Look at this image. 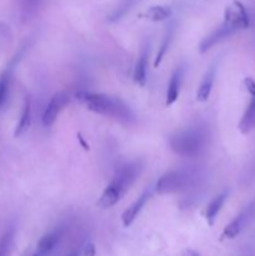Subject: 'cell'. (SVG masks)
Masks as SVG:
<instances>
[{
    "label": "cell",
    "instance_id": "1",
    "mask_svg": "<svg viewBox=\"0 0 255 256\" xmlns=\"http://www.w3.org/2000/svg\"><path fill=\"white\" fill-rule=\"evenodd\" d=\"M75 96L88 110L95 114L112 118L124 125L135 122L134 112L120 98L92 92H79Z\"/></svg>",
    "mask_w": 255,
    "mask_h": 256
},
{
    "label": "cell",
    "instance_id": "2",
    "mask_svg": "<svg viewBox=\"0 0 255 256\" xmlns=\"http://www.w3.org/2000/svg\"><path fill=\"white\" fill-rule=\"evenodd\" d=\"M140 170H142V166L136 162H129L120 168L112 182L108 184V186L100 195L99 200H98V206H100L102 209H109V208L116 205L122 200V198L126 194L130 186L134 184L135 180L138 179Z\"/></svg>",
    "mask_w": 255,
    "mask_h": 256
},
{
    "label": "cell",
    "instance_id": "3",
    "mask_svg": "<svg viewBox=\"0 0 255 256\" xmlns=\"http://www.w3.org/2000/svg\"><path fill=\"white\" fill-rule=\"evenodd\" d=\"M206 142L205 132L200 128H186L174 132L169 139V145L174 152L182 156H194L200 152Z\"/></svg>",
    "mask_w": 255,
    "mask_h": 256
},
{
    "label": "cell",
    "instance_id": "4",
    "mask_svg": "<svg viewBox=\"0 0 255 256\" xmlns=\"http://www.w3.org/2000/svg\"><path fill=\"white\" fill-rule=\"evenodd\" d=\"M222 24L229 26L235 32L249 28V14H248L246 9H245L244 4L238 2V0L230 2L224 10V22H222Z\"/></svg>",
    "mask_w": 255,
    "mask_h": 256
},
{
    "label": "cell",
    "instance_id": "5",
    "mask_svg": "<svg viewBox=\"0 0 255 256\" xmlns=\"http://www.w3.org/2000/svg\"><path fill=\"white\" fill-rule=\"evenodd\" d=\"M185 182H186V176L184 175V172L172 170L160 176L155 185V190L160 195L172 194V192H180L185 186Z\"/></svg>",
    "mask_w": 255,
    "mask_h": 256
},
{
    "label": "cell",
    "instance_id": "6",
    "mask_svg": "<svg viewBox=\"0 0 255 256\" xmlns=\"http://www.w3.org/2000/svg\"><path fill=\"white\" fill-rule=\"evenodd\" d=\"M70 102V96L65 92H58L50 99L49 104L46 105L44 114H42V124L45 126H52L56 122L58 116L60 112L65 109L68 104Z\"/></svg>",
    "mask_w": 255,
    "mask_h": 256
},
{
    "label": "cell",
    "instance_id": "7",
    "mask_svg": "<svg viewBox=\"0 0 255 256\" xmlns=\"http://www.w3.org/2000/svg\"><path fill=\"white\" fill-rule=\"evenodd\" d=\"M252 216V208L249 206L246 209L242 210L234 220L229 222V224L225 226V229L222 230V240H230V239H234L235 236L242 232V230L249 224L250 219Z\"/></svg>",
    "mask_w": 255,
    "mask_h": 256
},
{
    "label": "cell",
    "instance_id": "8",
    "mask_svg": "<svg viewBox=\"0 0 255 256\" xmlns=\"http://www.w3.org/2000/svg\"><path fill=\"white\" fill-rule=\"evenodd\" d=\"M148 60H149V42H144L142 48H140L139 56H138L136 62H135L134 72H132L134 82L140 85V86H145V84H146Z\"/></svg>",
    "mask_w": 255,
    "mask_h": 256
},
{
    "label": "cell",
    "instance_id": "9",
    "mask_svg": "<svg viewBox=\"0 0 255 256\" xmlns=\"http://www.w3.org/2000/svg\"><path fill=\"white\" fill-rule=\"evenodd\" d=\"M234 32H235L234 30L230 29L229 26H226L225 24H222L219 28H216L214 32H210L206 38H204V39H202V42H200V45H199L200 52H202V54H204V52H206L208 50H210L212 46H215L216 44L222 42V40H225L226 38H229L230 35H232Z\"/></svg>",
    "mask_w": 255,
    "mask_h": 256
},
{
    "label": "cell",
    "instance_id": "10",
    "mask_svg": "<svg viewBox=\"0 0 255 256\" xmlns=\"http://www.w3.org/2000/svg\"><path fill=\"white\" fill-rule=\"evenodd\" d=\"M150 198V192H144L122 215V225L125 228H129L132 222H135V219L138 218V215L140 214V212L142 210V208L145 206V204L148 202Z\"/></svg>",
    "mask_w": 255,
    "mask_h": 256
},
{
    "label": "cell",
    "instance_id": "11",
    "mask_svg": "<svg viewBox=\"0 0 255 256\" xmlns=\"http://www.w3.org/2000/svg\"><path fill=\"white\" fill-rule=\"evenodd\" d=\"M215 74H216V68H215V65H212V66L206 70V72L204 74L202 82H200L199 88H198V92H196L198 102H208V99L210 98V94H212V85H214Z\"/></svg>",
    "mask_w": 255,
    "mask_h": 256
},
{
    "label": "cell",
    "instance_id": "12",
    "mask_svg": "<svg viewBox=\"0 0 255 256\" xmlns=\"http://www.w3.org/2000/svg\"><path fill=\"white\" fill-rule=\"evenodd\" d=\"M182 69H175L174 72H172L169 80V84H168L166 102H165L166 106H170V105H172L178 99H179L180 86H182Z\"/></svg>",
    "mask_w": 255,
    "mask_h": 256
},
{
    "label": "cell",
    "instance_id": "13",
    "mask_svg": "<svg viewBox=\"0 0 255 256\" xmlns=\"http://www.w3.org/2000/svg\"><path fill=\"white\" fill-rule=\"evenodd\" d=\"M226 199H228V192H222V194H219L216 198H214V199L212 200V202L208 205L206 210H205V219H206L209 226H212V225H214L215 220H216V216L219 215L222 208L224 206Z\"/></svg>",
    "mask_w": 255,
    "mask_h": 256
},
{
    "label": "cell",
    "instance_id": "14",
    "mask_svg": "<svg viewBox=\"0 0 255 256\" xmlns=\"http://www.w3.org/2000/svg\"><path fill=\"white\" fill-rule=\"evenodd\" d=\"M32 124V102L29 98H25L24 105H22V114H20L19 122H18L16 128H15V138H19L29 129Z\"/></svg>",
    "mask_w": 255,
    "mask_h": 256
},
{
    "label": "cell",
    "instance_id": "15",
    "mask_svg": "<svg viewBox=\"0 0 255 256\" xmlns=\"http://www.w3.org/2000/svg\"><path fill=\"white\" fill-rule=\"evenodd\" d=\"M238 128H239V132L242 134H248L252 129H255V98H252V100H250Z\"/></svg>",
    "mask_w": 255,
    "mask_h": 256
},
{
    "label": "cell",
    "instance_id": "16",
    "mask_svg": "<svg viewBox=\"0 0 255 256\" xmlns=\"http://www.w3.org/2000/svg\"><path fill=\"white\" fill-rule=\"evenodd\" d=\"M172 14V8L168 6V5H152L142 16H144L148 20H152V22H164V20L169 19Z\"/></svg>",
    "mask_w": 255,
    "mask_h": 256
},
{
    "label": "cell",
    "instance_id": "17",
    "mask_svg": "<svg viewBox=\"0 0 255 256\" xmlns=\"http://www.w3.org/2000/svg\"><path fill=\"white\" fill-rule=\"evenodd\" d=\"M59 238L60 234L58 232H52L45 234L42 239L39 240L36 245V252L40 256H45L46 254H49L56 244L59 242Z\"/></svg>",
    "mask_w": 255,
    "mask_h": 256
},
{
    "label": "cell",
    "instance_id": "18",
    "mask_svg": "<svg viewBox=\"0 0 255 256\" xmlns=\"http://www.w3.org/2000/svg\"><path fill=\"white\" fill-rule=\"evenodd\" d=\"M172 38H174V26H172V25H170L169 28H166L164 36H162V45H160V49H159V52H158L156 58H155L154 68H158L160 64H162V59H164L165 54H166V52L169 50L170 44H172Z\"/></svg>",
    "mask_w": 255,
    "mask_h": 256
},
{
    "label": "cell",
    "instance_id": "19",
    "mask_svg": "<svg viewBox=\"0 0 255 256\" xmlns=\"http://www.w3.org/2000/svg\"><path fill=\"white\" fill-rule=\"evenodd\" d=\"M14 236H15V229L10 228L8 229L4 234L0 238V256H9L10 252L12 249V244H14Z\"/></svg>",
    "mask_w": 255,
    "mask_h": 256
},
{
    "label": "cell",
    "instance_id": "20",
    "mask_svg": "<svg viewBox=\"0 0 255 256\" xmlns=\"http://www.w3.org/2000/svg\"><path fill=\"white\" fill-rule=\"evenodd\" d=\"M10 86V72H5L4 74L0 76V106L4 104V102L8 98V92H9Z\"/></svg>",
    "mask_w": 255,
    "mask_h": 256
},
{
    "label": "cell",
    "instance_id": "21",
    "mask_svg": "<svg viewBox=\"0 0 255 256\" xmlns=\"http://www.w3.org/2000/svg\"><path fill=\"white\" fill-rule=\"evenodd\" d=\"M44 0H22V10L25 15H30L36 12L38 8Z\"/></svg>",
    "mask_w": 255,
    "mask_h": 256
},
{
    "label": "cell",
    "instance_id": "22",
    "mask_svg": "<svg viewBox=\"0 0 255 256\" xmlns=\"http://www.w3.org/2000/svg\"><path fill=\"white\" fill-rule=\"evenodd\" d=\"M244 86L245 89H246V92H249L252 98H255V80L252 79V78H245Z\"/></svg>",
    "mask_w": 255,
    "mask_h": 256
},
{
    "label": "cell",
    "instance_id": "23",
    "mask_svg": "<svg viewBox=\"0 0 255 256\" xmlns=\"http://www.w3.org/2000/svg\"><path fill=\"white\" fill-rule=\"evenodd\" d=\"M82 254H84V256H95V254H96L95 245L92 244V242H88V244L84 246Z\"/></svg>",
    "mask_w": 255,
    "mask_h": 256
},
{
    "label": "cell",
    "instance_id": "24",
    "mask_svg": "<svg viewBox=\"0 0 255 256\" xmlns=\"http://www.w3.org/2000/svg\"><path fill=\"white\" fill-rule=\"evenodd\" d=\"M182 256H202L196 250L192 249H185L182 252Z\"/></svg>",
    "mask_w": 255,
    "mask_h": 256
},
{
    "label": "cell",
    "instance_id": "25",
    "mask_svg": "<svg viewBox=\"0 0 255 256\" xmlns=\"http://www.w3.org/2000/svg\"><path fill=\"white\" fill-rule=\"evenodd\" d=\"M78 139H79V142H80V144L82 145V146H84V149L85 150H89V145L86 144V142H85V140L82 139V134H78Z\"/></svg>",
    "mask_w": 255,
    "mask_h": 256
},
{
    "label": "cell",
    "instance_id": "26",
    "mask_svg": "<svg viewBox=\"0 0 255 256\" xmlns=\"http://www.w3.org/2000/svg\"><path fill=\"white\" fill-rule=\"evenodd\" d=\"M22 256H40L39 254H38V252L35 250V252H32V250H28V252H24V255Z\"/></svg>",
    "mask_w": 255,
    "mask_h": 256
},
{
    "label": "cell",
    "instance_id": "27",
    "mask_svg": "<svg viewBox=\"0 0 255 256\" xmlns=\"http://www.w3.org/2000/svg\"><path fill=\"white\" fill-rule=\"evenodd\" d=\"M68 256H78L76 252H72V254H69Z\"/></svg>",
    "mask_w": 255,
    "mask_h": 256
}]
</instances>
